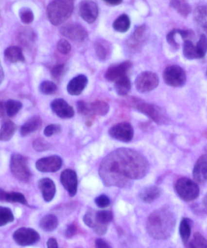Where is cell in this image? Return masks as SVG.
Masks as SVG:
<instances>
[{
	"instance_id": "obj_48",
	"label": "cell",
	"mask_w": 207,
	"mask_h": 248,
	"mask_svg": "<svg viewBox=\"0 0 207 248\" xmlns=\"http://www.w3.org/2000/svg\"><path fill=\"white\" fill-rule=\"evenodd\" d=\"M110 199L106 195H101L95 199L96 205L100 208H105L110 205Z\"/></svg>"
},
{
	"instance_id": "obj_26",
	"label": "cell",
	"mask_w": 207,
	"mask_h": 248,
	"mask_svg": "<svg viewBox=\"0 0 207 248\" xmlns=\"http://www.w3.org/2000/svg\"><path fill=\"white\" fill-rule=\"evenodd\" d=\"M0 199L1 202H7L11 203H19L26 205L27 202L25 196L18 192H11L7 193L1 189L0 190Z\"/></svg>"
},
{
	"instance_id": "obj_47",
	"label": "cell",
	"mask_w": 207,
	"mask_h": 248,
	"mask_svg": "<svg viewBox=\"0 0 207 248\" xmlns=\"http://www.w3.org/2000/svg\"><path fill=\"white\" fill-rule=\"evenodd\" d=\"M58 52L63 55H67L71 50V46L70 43L66 40H60L57 45Z\"/></svg>"
},
{
	"instance_id": "obj_20",
	"label": "cell",
	"mask_w": 207,
	"mask_h": 248,
	"mask_svg": "<svg viewBox=\"0 0 207 248\" xmlns=\"http://www.w3.org/2000/svg\"><path fill=\"white\" fill-rule=\"evenodd\" d=\"M88 83L87 78L84 75H79L72 78L67 86L68 93L72 96L80 95L84 91Z\"/></svg>"
},
{
	"instance_id": "obj_19",
	"label": "cell",
	"mask_w": 207,
	"mask_h": 248,
	"mask_svg": "<svg viewBox=\"0 0 207 248\" xmlns=\"http://www.w3.org/2000/svg\"><path fill=\"white\" fill-rule=\"evenodd\" d=\"M194 21L199 35L207 38V6L197 7L194 12Z\"/></svg>"
},
{
	"instance_id": "obj_2",
	"label": "cell",
	"mask_w": 207,
	"mask_h": 248,
	"mask_svg": "<svg viewBox=\"0 0 207 248\" xmlns=\"http://www.w3.org/2000/svg\"><path fill=\"white\" fill-rule=\"evenodd\" d=\"M174 213L167 208H161L153 211L147 218L146 228L148 234L156 240L169 239L176 227Z\"/></svg>"
},
{
	"instance_id": "obj_5",
	"label": "cell",
	"mask_w": 207,
	"mask_h": 248,
	"mask_svg": "<svg viewBox=\"0 0 207 248\" xmlns=\"http://www.w3.org/2000/svg\"><path fill=\"white\" fill-rule=\"evenodd\" d=\"M129 104L132 108L145 114L158 125H164L169 123L167 114L159 107L145 103L136 98H129Z\"/></svg>"
},
{
	"instance_id": "obj_50",
	"label": "cell",
	"mask_w": 207,
	"mask_h": 248,
	"mask_svg": "<svg viewBox=\"0 0 207 248\" xmlns=\"http://www.w3.org/2000/svg\"><path fill=\"white\" fill-rule=\"evenodd\" d=\"M78 228L76 224L75 223H71V224L68 226L67 230H66L65 235L68 239H70L74 236L77 234Z\"/></svg>"
},
{
	"instance_id": "obj_34",
	"label": "cell",
	"mask_w": 207,
	"mask_h": 248,
	"mask_svg": "<svg viewBox=\"0 0 207 248\" xmlns=\"http://www.w3.org/2000/svg\"><path fill=\"white\" fill-rule=\"evenodd\" d=\"M170 6L184 18H187L191 12L190 5L186 1H172Z\"/></svg>"
},
{
	"instance_id": "obj_30",
	"label": "cell",
	"mask_w": 207,
	"mask_h": 248,
	"mask_svg": "<svg viewBox=\"0 0 207 248\" xmlns=\"http://www.w3.org/2000/svg\"><path fill=\"white\" fill-rule=\"evenodd\" d=\"M114 89L118 95H126L131 89V82L130 78L126 76L119 79L114 84Z\"/></svg>"
},
{
	"instance_id": "obj_10",
	"label": "cell",
	"mask_w": 207,
	"mask_h": 248,
	"mask_svg": "<svg viewBox=\"0 0 207 248\" xmlns=\"http://www.w3.org/2000/svg\"><path fill=\"white\" fill-rule=\"evenodd\" d=\"M13 239L19 246L27 247L37 243L40 239V236L35 230L32 228H21L14 232Z\"/></svg>"
},
{
	"instance_id": "obj_28",
	"label": "cell",
	"mask_w": 207,
	"mask_h": 248,
	"mask_svg": "<svg viewBox=\"0 0 207 248\" xmlns=\"http://www.w3.org/2000/svg\"><path fill=\"white\" fill-rule=\"evenodd\" d=\"M191 221L188 218H182L179 226V234L185 245L188 244L191 237Z\"/></svg>"
},
{
	"instance_id": "obj_29",
	"label": "cell",
	"mask_w": 207,
	"mask_h": 248,
	"mask_svg": "<svg viewBox=\"0 0 207 248\" xmlns=\"http://www.w3.org/2000/svg\"><path fill=\"white\" fill-rule=\"evenodd\" d=\"M130 18L126 14L121 15L115 19L113 24L114 30L121 33L126 32L130 29Z\"/></svg>"
},
{
	"instance_id": "obj_33",
	"label": "cell",
	"mask_w": 207,
	"mask_h": 248,
	"mask_svg": "<svg viewBox=\"0 0 207 248\" xmlns=\"http://www.w3.org/2000/svg\"><path fill=\"white\" fill-rule=\"evenodd\" d=\"M183 54L187 60L201 59L196 46H194L191 41H185L183 46Z\"/></svg>"
},
{
	"instance_id": "obj_12",
	"label": "cell",
	"mask_w": 207,
	"mask_h": 248,
	"mask_svg": "<svg viewBox=\"0 0 207 248\" xmlns=\"http://www.w3.org/2000/svg\"><path fill=\"white\" fill-rule=\"evenodd\" d=\"M60 31L65 37L77 42H83L88 36L86 29L76 23L65 24L60 29Z\"/></svg>"
},
{
	"instance_id": "obj_15",
	"label": "cell",
	"mask_w": 207,
	"mask_h": 248,
	"mask_svg": "<svg viewBox=\"0 0 207 248\" xmlns=\"http://www.w3.org/2000/svg\"><path fill=\"white\" fill-rule=\"evenodd\" d=\"M99 6L96 2L82 1L79 4V14L86 23H94L99 16Z\"/></svg>"
},
{
	"instance_id": "obj_42",
	"label": "cell",
	"mask_w": 207,
	"mask_h": 248,
	"mask_svg": "<svg viewBox=\"0 0 207 248\" xmlns=\"http://www.w3.org/2000/svg\"><path fill=\"white\" fill-rule=\"evenodd\" d=\"M51 147L50 143L41 138L36 139L33 142V148L36 152H45L50 150Z\"/></svg>"
},
{
	"instance_id": "obj_13",
	"label": "cell",
	"mask_w": 207,
	"mask_h": 248,
	"mask_svg": "<svg viewBox=\"0 0 207 248\" xmlns=\"http://www.w3.org/2000/svg\"><path fill=\"white\" fill-rule=\"evenodd\" d=\"M132 67L133 63L130 61L112 64L106 70L104 78L109 81L116 82L119 79L128 76V72Z\"/></svg>"
},
{
	"instance_id": "obj_16",
	"label": "cell",
	"mask_w": 207,
	"mask_h": 248,
	"mask_svg": "<svg viewBox=\"0 0 207 248\" xmlns=\"http://www.w3.org/2000/svg\"><path fill=\"white\" fill-rule=\"evenodd\" d=\"M51 108L58 117L63 120L71 119L75 115V111L72 107L63 99H54L51 104Z\"/></svg>"
},
{
	"instance_id": "obj_9",
	"label": "cell",
	"mask_w": 207,
	"mask_h": 248,
	"mask_svg": "<svg viewBox=\"0 0 207 248\" xmlns=\"http://www.w3.org/2000/svg\"><path fill=\"white\" fill-rule=\"evenodd\" d=\"M159 78L156 74L152 72H143L136 78V88L140 93H147L153 91L159 86Z\"/></svg>"
},
{
	"instance_id": "obj_8",
	"label": "cell",
	"mask_w": 207,
	"mask_h": 248,
	"mask_svg": "<svg viewBox=\"0 0 207 248\" xmlns=\"http://www.w3.org/2000/svg\"><path fill=\"white\" fill-rule=\"evenodd\" d=\"M163 78L168 86L181 87L186 83L187 75L182 67L177 65L167 67L163 73Z\"/></svg>"
},
{
	"instance_id": "obj_41",
	"label": "cell",
	"mask_w": 207,
	"mask_h": 248,
	"mask_svg": "<svg viewBox=\"0 0 207 248\" xmlns=\"http://www.w3.org/2000/svg\"><path fill=\"white\" fill-rule=\"evenodd\" d=\"M19 18L22 23L30 24L34 21V15L32 10L28 7H23L19 12Z\"/></svg>"
},
{
	"instance_id": "obj_45",
	"label": "cell",
	"mask_w": 207,
	"mask_h": 248,
	"mask_svg": "<svg viewBox=\"0 0 207 248\" xmlns=\"http://www.w3.org/2000/svg\"><path fill=\"white\" fill-rule=\"evenodd\" d=\"M62 128L60 124H53L48 125L44 130V135L46 137H51L53 135H58L62 132Z\"/></svg>"
},
{
	"instance_id": "obj_52",
	"label": "cell",
	"mask_w": 207,
	"mask_h": 248,
	"mask_svg": "<svg viewBox=\"0 0 207 248\" xmlns=\"http://www.w3.org/2000/svg\"><path fill=\"white\" fill-rule=\"evenodd\" d=\"M47 248H58L57 240L51 238L47 242Z\"/></svg>"
},
{
	"instance_id": "obj_24",
	"label": "cell",
	"mask_w": 207,
	"mask_h": 248,
	"mask_svg": "<svg viewBox=\"0 0 207 248\" xmlns=\"http://www.w3.org/2000/svg\"><path fill=\"white\" fill-rule=\"evenodd\" d=\"M42 125V120L40 116H34L31 118L21 126L20 128V134L23 137H26L35 133L41 128Z\"/></svg>"
},
{
	"instance_id": "obj_35",
	"label": "cell",
	"mask_w": 207,
	"mask_h": 248,
	"mask_svg": "<svg viewBox=\"0 0 207 248\" xmlns=\"http://www.w3.org/2000/svg\"><path fill=\"white\" fill-rule=\"evenodd\" d=\"M91 108L92 116H104L108 113L109 106L104 101H96L91 103Z\"/></svg>"
},
{
	"instance_id": "obj_25",
	"label": "cell",
	"mask_w": 207,
	"mask_h": 248,
	"mask_svg": "<svg viewBox=\"0 0 207 248\" xmlns=\"http://www.w3.org/2000/svg\"><path fill=\"white\" fill-rule=\"evenodd\" d=\"M4 58L7 62L11 63L24 62L25 58L23 51L17 46H11L7 48L4 53Z\"/></svg>"
},
{
	"instance_id": "obj_18",
	"label": "cell",
	"mask_w": 207,
	"mask_h": 248,
	"mask_svg": "<svg viewBox=\"0 0 207 248\" xmlns=\"http://www.w3.org/2000/svg\"><path fill=\"white\" fill-rule=\"evenodd\" d=\"M194 181L201 185L207 183V155L199 157L194 165L193 171Z\"/></svg>"
},
{
	"instance_id": "obj_31",
	"label": "cell",
	"mask_w": 207,
	"mask_h": 248,
	"mask_svg": "<svg viewBox=\"0 0 207 248\" xmlns=\"http://www.w3.org/2000/svg\"><path fill=\"white\" fill-rule=\"evenodd\" d=\"M5 113L10 118L14 117L23 108V104L20 101L9 99L6 103H3Z\"/></svg>"
},
{
	"instance_id": "obj_54",
	"label": "cell",
	"mask_w": 207,
	"mask_h": 248,
	"mask_svg": "<svg viewBox=\"0 0 207 248\" xmlns=\"http://www.w3.org/2000/svg\"><path fill=\"white\" fill-rule=\"evenodd\" d=\"M203 208L204 212L207 215V193L204 196L203 200Z\"/></svg>"
},
{
	"instance_id": "obj_39",
	"label": "cell",
	"mask_w": 207,
	"mask_h": 248,
	"mask_svg": "<svg viewBox=\"0 0 207 248\" xmlns=\"http://www.w3.org/2000/svg\"><path fill=\"white\" fill-rule=\"evenodd\" d=\"M146 31V27L145 25H142L138 27L136 29L135 32L131 37V45L133 46L134 48L137 47L139 46L141 43L143 36H144Z\"/></svg>"
},
{
	"instance_id": "obj_17",
	"label": "cell",
	"mask_w": 207,
	"mask_h": 248,
	"mask_svg": "<svg viewBox=\"0 0 207 248\" xmlns=\"http://www.w3.org/2000/svg\"><path fill=\"white\" fill-rule=\"evenodd\" d=\"M60 182L70 197H74L76 194L78 177L74 170L67 169L63 171L61 174Z\"/></svg>"
},
{
	"instance_id": "obj_49",
	"label": "cell",
	"mask_w": 207,
	"mask_h": 248,
	"mask_svg": "<svg viewBox=\"0 0 207 248\" xmlns=\"http://www.w3.org/2000/svg\"><path fill=\"white\" fill-rule=\"evenodd\" d=\"M177 32L179 35H181V37L185 41L190 40V39H193L195 36L193 30H181V29H177Z\"/></svg>"
},
{
	"instance_id": "obj_37",
	"label": "cell",
	"mask_w": 207,
	"mask_h": 248,
	"mask_svg": "<svg viewBox=\"0 0 207 248\" xmlns=\"http://www.w3.org/2000/svg\"><path fill=\"white\" fill-rule=\"evenodd\" d=\"M68 70L67 65L65 64H60L56 65L51 70V74L53 79L57 82H60L62 81L63 78L65 76Z\"/></svg>"
},
{
	"instance_id": "obj_40",
	"label": "cell",
	"mask_w": 207,
	"mask_h": 248,
	"mask_svg": "<svg viewBox=\"0 0 207 248\" xmlns=\"http://www.w3.org/2000/svg\"><path fill=\"white\" fill-rule=\"evenodd\" d=\"M41 93L45 95H51L57 91V86L54 82L45 81L41 82L40 86Z\"/></svg>"
},
{
	"instance_id": "obj_3",
	"label": "cell",
	"mask_w": 207,
	"mask_h": 248,
	"mask_svg": "<svg viewBox=\"0 0 207 248\" xmlns=\"http://www.w3.org/2000/svg\"><path fill=\"white\" fill-rule=\"evenodd\" d=\"M113 213L109 211H96L89 209L84 217V222L96 234L103 235L108 231V225L113 220Z\"/></svg>"
},
{
	"instance_id": "obj_51",
	"label": "cell",
	"mask_w": 207,
	"mask_h": 248,
	"mask_svg": "<svg viewBox=\"0 0 207 248\" xmlns=\"http://www.w3.org/2000/svg\"><path fill=\"white\" fill-rule=\"evenodd\" d=\"M95 246H96V248H111L108 243L104 241L103 239H97L96 240Z\"/></svg>"
},
{
	"instance_id": "obj_23",
	"label": "cell",
	"mask_w": 207,
	"mask_h": 248,
	"mask_svg": "<svg viewBox=\"0 0 207 248\" xmlns=\"http://www.w3.org/2000/svg\"><path fill=\"white\" fill-rule=\"evenodd\" d=\"M161 189L159 186H152L146 187L139 193V198L145 203H152L161 195Z\"/></svg>"
},
{
	"instance_id": "obj_27",
	"label": "cell",
	"mask_w": 207,
	"mask_h": 248,
	"mask_svg": "<svg viewBox=\"0 0 207 248\" xmlns=\"http://www.w3.org/2000/svg\"><path fill=\"white\" fill-rule=\"evenodd\" d=\"M17 129L16 124L11 121H6L2 124L0 130V140L8 141L13 137Z\"/></svg>"
},
{
	"instance_id": "obj_1",
	"label": "cell",
	"mask_w": 207,
	"mask_h": 248,
	"mask_svg": "<svg viewBox=\"0 0 207 248\" xmlns=\"http://www.w3.org/2000/svg\"><path fill=\"white\" fill-rule=\"evenodd\" d=\"M149 169V162L140 153L121 148L104 158L99 173L104 186L125 188L130 186L133 180L143 178Z\"/></svg>"
},
{
	"instance_id": "obj_43",
	"label": "cell",
	"mask_w": 207,
	"mask_h": 248,
	"mask_svg": "<svg viewBox=\"0 0 207 248\" xmlns=\"http://www.w3.org/2000/svg\"><path fill=\"white\" fill-rule=\"evenodd\" d=\"M77 110L80 115L91 117L92 116L91 108V104L86 102L80 101L77 103Z\"/></svg>"
},
{
	"instance_id": "obj_57",
	"label": "cell",
	"mask_w": 207,
	"mask_h": 248,
	"mask_svg": "<svg viewBox=\"0 0 207 248\" xmlns=\"http://www.w3.org/2000/svg\"><path fill=\"white\" fill-rule=\"evenodd\" d=\"M81 248L77 247V248Z\"/></svg>"
},
{
	"instance_id": "obj_21",
	"label": "cell",
	"mask_w": 207,
	"mask_h": 248,
	"mask_svg": "<svg viewBox=\"0 0 207 248\" xmlns=\"http://www.w3.org/2000/svg\"><path fill=\"white\" fill-rule=\"evenodd\" d=\"M38 186L46 202L52 201L55 195L56 187L54 182L50 178H43L38 182Z\"/></svg>"
},
{
	"instance_id": "obj_36",
	"label": "cell",
	"mask_w": 207,
	"mask_h": 248,
	"mask_svg": "<svg viewBox=\"0 0 207 248\" xmlns=\"http://www.w3.org/2000/svg\"><path fill=\"white\" fill-rule=\"evenodd\" d=\"M186 246V248H207V240L200 233L196 232Z\"/></svg>"
},
{
	"instance_id": "obj_44",
	"label": "cell",
	"mask_w": 207,
	"mask_h": 248,
	"mask_svg": "<svg viewBox=\"0 0 207 248\" xmlns=\"http://www.w3.org/2000/svg\"><path fill=\"white\" fill-rule=\"evenodd\" d=\"M199 40L197 43L196 47L198 49L201 59L205 57L207 53V38L204 35H199Z\"/></svg>"
},
{
	"instance_id": "obj_32",
	"label": "cell",
	"mask_w": 207,
	"mask_h": 248,
	"mask_svg": "<svg viewBox=\"0 0 207 248\" xmlns=\"http://www.w3.org/2000/svg\"><path fill=\"white\" fill-rule=\"evenodd\" d=\"M58 225V218L53 215L45 216L40 222V227L41 229L47 232H53L57 228Z\"/></svg>"
},
{
	"instance_id": "obj_46",
	"label": "cell",
	"mask_w": 207,
	"mask_h": 248,
	"mask_svg": "<svg viewBox=\"0 0 207 248\" xmlns=\"http://www.w3.org/2000/svg\"><path fill=\"white\" fill-rule=\"evenodd\" d=\"M177 34V29H173L170 31L167 35V41L171 46L172 49L178 50L180 47L179 44L177 43L176 41V36Z\"/></svg>"
},
{
	"instance_id": "obj_53",
	"label": "cell",
	"mask_w": 207,
	"mask_h": 248,
	"mask_svg": "<svg viewBox=\"0 0 207 248\" xmlns=\"http://www.w3.org/2000/svg\"><path fill=\"white\" fill-rule=\"evenodd\" d=\"M104 1L110 6H118L123 2L122 0H104Z\"/></svg>"
},
{
	"instance_id": "obj_14",
	"label": "cell",
	"mask_w": 207,
	"mask_h": 248,
	"mask_svg": "<svg viewBox=\"0 0 207 248\" xmlns=\"http://www.w3.org/2000/svg\"><path fill=\"white\" fill-rule=\"evenodd\" d=\"M62 158L58 155L41 158L36 162V168L39 171L54 172L58 171L62 166Z\"/></svg>"
},
{
	"instance_id": "obj_56",
	"label": "cell",
	"mask_w": 207,
	"mask_h": 248,
	"mask_svg": "<svg viewBox=\"0 0 207 248\" xmlns=\"http://www.w3.org/2000/svg\"><path fill=\"white\" fill-rule=\"evenodd\" d=\"M206 75H207V72H206Z\"/></svg>"
},
{
	"instance_id": "obj_6",
	"label": "cell",
	"mask_w": 207,
	"mask_h": 248,
	"mask_svg": "<svg viewBox=\"0 0 207 248\" xmlns=\"http://www.w3.org/2000/svg\"><path fill=\"white\" fill-rule=\"evenodd\" d=\"M175 190L179 198L187 202L196 200L200 194L198 185L187 177L177 180L175 184Z\"/></svg>"
},
{
	"instance_id": "obj_7",
	"label": "cell",
	"mask_w": 207,
	"mask_h": 248,
	"mask_svg": "<svg viewBox=\"0 0 207 248\" xmlns=\"http://www.w3.org/2000/svg\"><path fill=\"white\" fill-rule=\"evenodd\" d=\"M11 171L18 181L28 182L31 178V172L28 167V160L26 157L19 154H14L11 159Z\"/></svg>"
},
{
	"instance_id": "obj_11",
	"label": "cell",
	"mask_w": 207,
	"mask_h": 248,
	"mask_svg": "<svg viewBox=\"0 0 207 248\" xmlns=\"http://www.w3.org/2000/svg\"><path fill=\"white\" fill-rule=\"evenodd\" d=\"M112 138L123 142H130L134 137V129L130 123L123 122L116 124L109 129Z\"/></svg>"
},
{
	"instance_id": "obj_22",
	"label": "cell",
	"mask_w": 207,
	"mask_h": 248,
	"mask_svg": "<svg viewBox=\"0 0 207 248\" xmlns=\"http://www.w3.org/2000/svg\"><path fill=\"white\" fill-rule=\"evenodd\" d=\"M94 49L97 58L101 62L108 59L111 53V44L104 39H99L94 43Z\"/></svg>"
},
{
	"instance_id": "obj_55",
	"label": "cell",
	"mask_w": 207,
	"mask_h": 248,
	"mask_svg": "<svg viewBox=\"0 0 207 248\" xmlns=\"http://www.w3.org/2000/svg\"><path fill=\"white\" fill-rule=\"evenodd\" d=\"M4 79V72L3 70H2V67H1V83H2V81Z\"/></svg>"
},
{
	"instance_id": "obj_38",
	"label": "cell",
	"mask_w": 207,
	"mask_h": 248,
	"mask_svg": "<svg viewBox=\"0 0 207 248\" xmlns=\"http://www.w3.org/2000/svg\"><path fill=\"white\" fill-rule=\"evenodd\" d=\"M14 216L11 210L7 207L0 208V227L8 224L9 223L13 222Z\"/></svg>"
},
{
	"instance_id": "obj_4",
	"label": "cell",
	"mask_w": 207,
	"mask_h": 248,
	"mask_svg": "<svg viewBox=\"0 0 207 248\" xmlns=\"http://www.w3.org/2000/svg\"><path fill=\"white\" fill-rule=\"evenodd\" d=\"M74 8V1L60 0L51 2L47 7L49 20L53 25L59 26L71 16Z\"/></svg>"
}]
</instances>
